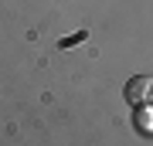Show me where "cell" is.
Wrapping results in <instances>:
<instances>
[{
	"instance_id": "6da1fadb",
	"label": "cell",
	"mask_w": 153,
	"mask_h": 146,
	"mask_svg": "<svg viewBox=\"0 0 153 146\" xmlns=\"http://www.w3.org/2000/svg\"><path fill=\"white\" fill-rule=\"evenodd\" d=\"M123 95H126L129 105H153V78H150V75L129 78L126 88H123Z\"/></svg>"
}]
</instances>
